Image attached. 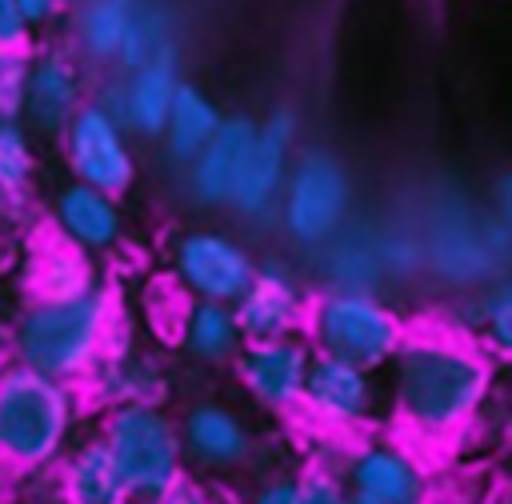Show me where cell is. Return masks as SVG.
<instances>
[{"instance_id": "1", "label": "cell", "mask_w": 512, "mask_h": 504, "mask_svg": "<svg viewBox=\"0 0 512 504\" xmlns=\"http://www.w3.org/2000/svg\"><path fill=\"white\" fill-rule=\"evenodd\" d=\"M384 372L388 408L416 436L464 432L496 388L492 356L460 332H408Z\"/></svg>"}, {"instance_id": "2", "label": "cell", "mask_w": 512, "mask_h": 504, "mask_svg": "<svg viewBox=\"0 0 512 504\" xmlns=\"http://www.w3.org/2000/svg\"><path fill=\"white\" fill-rule=\"evenodd\" d=\"M116 300L96 284L92 292L64 300H28L8 320V360L76 384L88 380L112 352Z\"/></svg>"}, {"instance_id": "3", "label": "cell", "mask_w": 512, "mask_h": 504, "mask_svg": "<svg viewBox=\"0 0 512 504\" xmlns=\"http://www.w3.org/2000/svg\"><path fill=\"white\" fill-rule=\"evenodd\" d=\"M416 228L424 240V272L456 292L488 288L512 272V232L492 208H476L460 196L428 200Z\"/></svg>"}, {"instance_id": "4", "label": "cell", "mask_w": 512, "mask_h": 504, "mask_svg": "<svg viewBox=\"0 0 512 504\" xmlns=\"http://www.w3.org/2000/svg\"><path fill=\"white\" fill-rule=\"evenodd\" d=\"M76 428V392L16 360H0V464L40 472L56 464Z\"/></svg>"}, {"instance_id": "5", "label": "cell", "mask_w": 512, "mask_h": 504, "mask_svg": "<svg viewBox=\"0 0 512 504\" xmlns=\"http://www.w3.org/2000/svg\"><path fill=\"white\" fill-rule=\"evenodd\" d=\"M304 340L320 356L348 360L368 372H384L408 336L404 316L380 292H340L324 288L308 300Z\"/></svg>"}, {"instance_id": "6", "label": "cell", "mask_w": 512, "mask_h": 504, "mask_svg": "<svg viewBox=\"0 0 512 504\" xmlns=\"http://www.w3.org/2000/svg\"><path fill=\"white\" fill-rule=\"evenodd\" d=\"M352 204H356V184L348 164L320 144L296 148L288 180L276 200L280 232L296 248L316 252L352 220Z\"/></svg>"}, {"instance_id": "7", "label": "cell", "mask_w": 512, "mask_h": 504, "mask_svg": "<svg viewBox=\"0 0 512 504\" xmlns=\"http://www.w3.org/2000/svg\"><path fill=\"white\" fill-rule=\"evenodd\" d=\"M100 440L108 444L132 500L152 504L176 480H184V444L164 404H116L104 412Z\"/></svg>"}, {"instance_id": "8", "label": "cell", "mask_w": 512, "mask_h": 504, "mask_svg": "<svg viewBox=\"0 0 512 504\" xmlns=\"http://www.w3.org/2000/svg\"><path fill=\"white\" fill-rule=\"evenodd\" d=\"M172 280L188 292V300L236 304L256 276V256L244 240L224 228H184L172 240Z\"/></svg>"}, {"instance_id": "9", "label": "cell", "mask_w": 512, "mask_h": 504, "mask_svg": "<svg viewBox=\"0 0 512 504\" xmlns=\"http://www.w3.org/2000/svg\"><path fill=\"white\" fill-rule=\"evenodd\" d=\"M60 148L72 180L80 184H92L112 196H124L136 184L132 132L116 124L108 112H100L92 100L68 120V128L60 132Z\"/></svg>"}, {"instance_id": "10", "label": "cell", "mask_w": 512, "mask_h": 504, "mask_svg": "<svg viewBox=\"0 0 512 504\" xmlns=\"http://www.w3.org/2000/svg\"><path fill=\"white\" fill-rule=\"evenodd\" d=\"M296 144H300V116H296V108L280 104L264 120H256V140L248 148L244 172H240V180L232 188V200H228V208L240 220H268V216H276V200H280V188L288 180Z\"/></svg>"}, {"instance_id": "11", "label": "cell", "mask_w": 512, "mask_h": 504, "mask_svg": "<svg viewBox=\"0 0 512 504\" xmlns=\"http://www.w3.org/2000/svg\"><path fill=\"white\" fill-rule=\"evenodd\" d=\"M312 344L296 336H276V340H248L240 348L236 376L240 388L268 412H296L304 404V380L312 368Z\"/></svg>"}, {"instance_id": "12", "label": "cell", "mask_w": 512, "mask_h": 504, "mask_svg": "<svg viewBox=\"0 0 512 504\" xmlns=\"http://www.w3.org/2000/svg\"><path fill=\"white\" fill-rule=\"evenodd\" d=\"M84 104H88V76L68 48H40L28 56V92L20 116L28 132L60 136Z\"/></svg>"}, {"instance_id": "13", "label": "cell", "mask_w": 512, "mask_h": 504, "mask_svg": "<svg viewBox=\"0 0 512 504\" xmlns=\"http://www.w3.org/2000/svg\"><path fill=\"white\" fill-rule=\"evenodd\" d=\"M384 404L380 372L356 368L336 356H312L308 380H304V404L308 416H316L328 428H356L368 424Z\"/></svg>"}, {"instance_id": "14", "label": "cell", "mask_w": 512, "mask_h": 504, "mask_svg": "<svg viewBox=\"0 0 512 504\" xmlns=\"http://www.w3.org/2000/svg\"><path fill=\"white\" fill-rule=\"evenodd\" d=\"M236 324L244 340H276V336H296L304 328L308 296L296 276L280 256L256 260V276L244 288V296L232 304Z\"/></svg>"}, {"instance_id": "15", "label": "cell", "mask_w": 512, "mask_h": 504, "mask_svg": "<svg viewBox=\"0 0 512 504\" xmlns=\"http://www.w3.org/2000/svg\"><path fill=\"white\" fill-rule=\"evenodd\" d=\"M256 140V116L248 112H228L216 128V136L184 164V188L192 204L200 208H228L232 188L244 172L248 148Z\"/></svg>"}, {"instance_id": "16", "label": "cell", "mask_w": 512, "mask_h": 504, "mask_svg": "<svg viewBox=\"0 0 512 504\" xmlns=\"http://www.w3.org/2000/svg\"><path fill=\"white\" fill-rule=\"evenodd\" d=\"M184 460L204 472H228L240 468L252 456V428L248 420L228 408L224 400H196L176 420Z\"/></svg>"}, {"instance_id": "17", "label": "cell", "mask_w": 512, "mask_h": 504, "mask_svg": "<svg viewBox=\"0 0 512 504\" xmlns=\"http://www.w3.org/2000/svg\"><path fill=\"white\" fill-rule=\"evenodd\" d=\"M48 216H52V232L64 236L68 244H76L88 256L112 252L120 244V236H124L120 196L100 192V188L80 184V180H68V184L56 188Z\"/></svg>"}, {"instance_id": "18", "label": "cell", "mask_w": 512, "mask_h": 504, "mask_svg": "<svg viewBox=\"0 0 512 504\" xmlns=\"http://www.w3.org/2000/svg\"><path fill=\"white\" fill-rule=\"evenodd\" d=\"M344 484L356 496L388 504H424L428 472L404 444H360L344 468Z\"/></svg>"}, {"instance_id": "19", "label": "cell", "mask_w": 512, "mask_h": 504, "mask_svg": "<svg viewBox=\"0 0 512 504\" xmlns=\"http://www.w3.org/2000/svg\"><path fill=\"white\" fill-rule=\"evenodd\" d=\"M132 0H76L68 12V52L84 68H116Z\"/></svg>"}, {"instance_id": "20", "label": "cell", "mask_w": 512, "mask_h": 504, "mask_svg": "<svg viewBox=\"0 0 512 504\" xmlns=\"http://www.w3.org/2000/svg\"><path fill=\"white\" fill-rule=\"evenodd\" d=\"M180 80H184L180 76V52L148 60V64L124 72V128L132 136L160 140Z\"/></svg>"}, {"instance_id": "21", "label": "cell", "mask_w": 512, "mask_h": 504, "mask_svg": "<svg viewBox=\"0 0 512 504\" xmlns=\"http://www.w3.org/2000/svg\"><path fill=\"white\" fill-rule=\"evenodd\" d=\"M316 276L340 292H380L384 272L376 256V228L344 224L328 244L316 248Z\"/></svg>"}, {"instance_id": "22", "label": "cell", "mask_w": 512, "mask_h": 504, "mask_svg": "<svg viewBox=\"0 0 512 504\" xmlns=\"http://www.w3.org/2000/svg\"><path fill=\"white\" fill-rule=\"evenodd\" d=\"M452 324L460 336H472L492 360H512V272L492 280L488 288L460 292L452 304Z\"/></svg>"}, {"instance_id": "23", "label": "cell", "mask_w": 512, "mask_h": 504, "mask_svg": "<svg viewBox=\"0 0 512 504\" xmlns=\"http://www.w3.org/2000/svg\"><path fill=\"white\" fill-rule=\"evenodd\" d=\"M96 280V264L88 252H80L76 244H68L64 236H44L36 240L32 256H28V292L32 300H64V296H80L92 292Z\"/></svg>"}, {"instance_id": "24", "label": "cell", "mask_w": 512, "mask_h": 504, "mask_svg": "<svg viewBox=\"0 0 512 504\" xmlns=\"http://www.w3.org/2000/svg\"><path fill=\"white\" fill-rule=\"evenodd\" d=\"M176 340L180 352L196 364H232L248 344L232 304H216V300H188V308L180 312Z\"/></svg>"}, {"instance_id": "25", "label": "cell", "mask_w": 512, "mask_h": 504, "mask_svg": "<svg viewBox=\"0 0 512 504\" xmlns=\"http://www.w3.org/2000/svg\"><path fill=\"white\" fill-rule=\"evenodd\" d=\"M60 492L64 504H132L124 476L100 436H88L68 452L60 472Z\"/></svg>"}, {"instance_id": "26", "label": "cell", "mask_w": 512, "mask_h": 504, "mask_svg": "<svg viewBox=\"0 0 512 504\" xmlns=\"http://www.w3.org/2000/svg\"><path fill=\"white\" fill-rule=\"evenodd\" d=\"M220 120H224V112H220V104L200 88V84H192V80H180V88H176V100H172V112H168V120H164V132H160V144H164V156L172 160V164H188L212 136H216V128H220Z\"/></svg>"}, {"instance_id": "27", "label": "cell", "mask_w": 512, "mask_h": 504, "mask_svg": "<svg viewBox=\"0 0 512 504\" xmlns=\"http://www.w3.org/2000/svg\"><path fill=\"white\" fill-rule=\"evenodd\" d=\"M88 380H92L96 396L108 408H116V404H160L164 392H168L164 368L152 356L128 352V348H112Z\"/></svg>"}, {"instance_id": "28", "label": "cell", "mask_w": 512, "mask_h": 504, "mask_svg": "<svg viewBox=\"0 0 512 504\" xmlns=\"http://www.w3.org/2000/svg\"><path fill=\"white\" fill-rule=\"evenodd\" d=\"M36 184V144L24 120H0V220H20Z\"/></svg>"}, {"instance_id": "29", "label": "cell", "mask_w": 512, "mask_h": 504, "mask_svg": "<svg viewBox=\"0 0 512 504\" xmlns=\"http://www.w3.org/2000/svg\"><path fill=\"white\" fill-rule=\"evenodd\" d=\"M176 48V20L164 4L156 0H132V16H128V32H124V48L116 60V72H132L148 60L172 56Z\"/></svg>"}, {"instance_id": "30", "label": "cell", "mask_w": 512, "mask_h": 504, "mask_svg": "<svg viewBox=\"0 0 512 504\" xmlns=\"http://www.w3.org/2000/svg\"><path fill=\"white\" fill-rule=\"evenodd\" d=\"M376 256L384 280H412L424 272V240L416 220H388L376 228Z\"/></svg>"}, {"instance_id": "31", "label": "cell", "mask_w": 512, "mask_h": 504, "mask_svg": "<svg viewBox=\"0 0 512 504\" xmlns=\"http://www.w3.org/2000/svg\"><path fill=\"white\" fill-rule=\"evenodd\" d=\"M28 56L32 52H0V120H20L24 116Z\"/></svg>"}, {"instance_id": "32", "label": "cell", "mask_w": 512, "mask_h": 504, "mask_svg": "<svg viewBox=\"0 0 512 504\" xmlns=\"http://www.w3.org/2000/svg\"><path fill=\"white\" fill-rule=\"evenodd\" d=\"M300 504H348V484L332 468L300 472Z\"/></svg>"}, {"instance_id": "33", "label": "cell", "mask_w": 512, "mask_h": 504, "mask_svg": "<svg viewBox=\"0 0 512 504\" xmlns=\"http://www.w3.org/2000/svg\"><path fill=\"white\" fill-rule=\"evenodd\" d=\"M32 28L16 0H0V52H28Z\"/></svg>"}, {"instance_id": "34", "label": "cell", "mask_w": 512, "mask_h": 504, "mask_svg": "<svg viewBox=\"0 0 512 504\" xmlns=\"http://www.w3.org/2000/svg\"><path fill=\"white\" fill-rule=\"evenodd\" d=\"M248 504H300V476H272L264 480Z\"/></svg>"}, {"instance_id": "35", "label": "cell", "mask_w": 512, "mask_h": 504, "mask_svg": "<svg viewBox=\"0 0 512 504\" xmlns=\"http://www.w3.org/2000/svg\"><path fill=\"white\" fill-rule=\"evenodd\" d=\"M488 208L492 216L512 232V168H500L488 184Z\"/></svg>"}, {"instance_id": "36", "label": "cell", "mask_w": 512, "mask_h": 504, "mask_svg": "<svg viewBox=\"0 0 512 504\" xmlns=\"http://www.w3.org/2000/svg\"><path fill=\"white\" fill-rule=\"evenodd\" d=\"M16 4H20V12H24V20H28L32 32L56 24L60 12H64V0H16Z\"/></svg>"}, {"instance_id": "37", "label": "cell", "mask_w": 512, "mask_h": 504, "mask_svg": "<svg viewBox=\"0 0 512 504\" xmlns=\"http://www.w3.org/2000/svg\"><path fill=\"white\" fill-rule=\"evenodd\" d=\"M152 504H212V496L200 488V484H192V480H176L168 492H160Z\"/></svg>"}, {"instance_id": "38", "label": "cell", "mask_w": 512, "mask_h": 504, "mask_svg": "<svg viewBox=\"0 0 512 504\" xmlns=\"http://www.w3.org/2000/svg\"><path fill=\"white\" fill-rule=\"evenodd\" d=\"M0 360H8V320L0 312Z\"/></svg>"}, {"instance_id": "39", "label": "cell", "mask_w": 512, "mask_h": 504, "mask_svg": "<svg viewBox=\"0 0 512 504\" xmlns=\"http://www.w3.org/2000/svg\"><path fill=\"white\" fill-rule=\"evenodd\" d=\"M348 504H388V500H372V496H356V492H348Z\"/></svg>"}, {"instance_id": "40", "label": "cell", "mask_w": 512, "mask_h": 504, "mask_svg": "<svg viewBox=\"0 0 512 504\" xmlns=\"http://www.w3.org/2000/svg\"><path fill=\"white\" fill-rule=\"evenodd\" d=\"M504 392H508V396H512V360H508V364H504Z\"/></svg>"}, {"instance_id": "41", "label": "cell", "mask_w": 512, "mask_h": 504, "mask_svg": "<svg viewBox=\"0 0 512 504\" xmlns=\"http://www.w3.org/2000/svg\"><path fill=\"white\" fill-rule=\"evenodd\" d=\"M496 504H512V492H504V496H496Z\"/></svg>"}]
</instances>
